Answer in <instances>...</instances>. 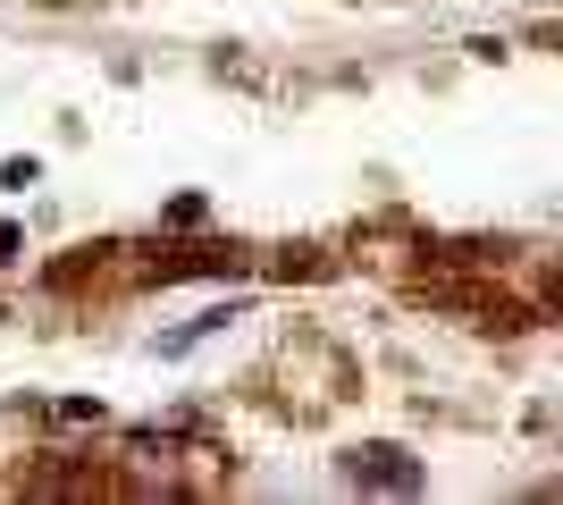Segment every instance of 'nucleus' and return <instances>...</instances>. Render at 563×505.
Listing matches in <instances>:
<instances>
[{
    "label": "nucleus",
    "instance_id": "3",
    "mask_svg": "<svg viewBox=\"0 0 563 505\" xmlns=\"http://www.w3.org/2000/svg\"><path fill=\"white\" fill-rule=\"evenodd\" d=\"M253 312V304H244V295H235V304H211V312H194L186 329H168L161 337V362H177V354H194V345H202V337H219V329H235V320Z\"/></svg>",
    "mask_w": 563,
    "mask_h": 505
},
{
    "label": "nucleus",
    "instance_id": "4",
    "mask_svg": "<svg viewBox=\"0 0 563 505\" xmlns=\"http://www.w3.org/2000/svg\"><path fill=\"white\" fill-rule=\"evenodd\" d=\"M0 186L25 194V186H43V161H0Z\"/></svg>",
    "mask_w": 563,
    "mask_h": 505
},
{
    "label": "nucleus",
    "instance_id": "1",
    "mask_svg": "<svg viewBox=\"0 0 563 505\" xmlns=\"http://www.w3.org/2000/svg\"><path fill=\"white\" fill-rule=\"evenodd\" d=\"M345 481L371 488V497H412V488L429 481V463L404 455L396 438H371V447H345Z\"/></svg>",
    "mask_w": 563,
    "mask_h": 505
},
{
    "label": "nucleus",
    "instance_id": "2",
    "mask_svg": "<svg viewBox=\"0 0 563 505\" xmlns=\"http://www.w3.org/2000/svg\"><path fill=\"white\" fill-rule=\"evenodd\" d=\"M219 270H235V244H186V253H168V262H143V278H219Z\"/></svg>",
    "mask_w": 563,
    "mask_h": 505
}]
</instances>
